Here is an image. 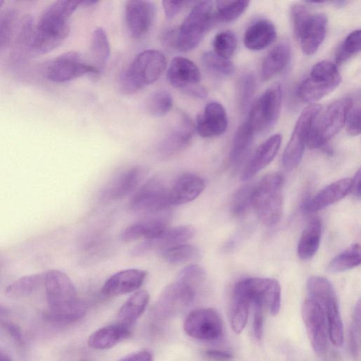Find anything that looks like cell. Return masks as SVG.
Wrapping results in <instances>:
<instances>
[{"instance_id": "20", "label": "cell", "mask_w": 361, "mask_h": 361, "mask_svg": "<svg viewBox=\"0 0 361 361\" xmlns=\"http://www.w3.org/2000/svg\"><path fill=\"white\" fill-rule=\"evenodd\" d=\"M195 233V230L190 225L169 227L159 237L152 240H145L137 245L132 250V255L134 256L141 255L152 250H157L160 252L169 247L185 243L191 239Z\"/></svg>"}, {"instance_id": "53", "label": "cell", "mask_w": 361, "mask_h": 361, "mask_svg": "<svg viewBox=\"0 0 361 361\" xmlns=\"http://www.w3.org/2000/svg\"><path fill=\"white\" fill-rule=\"evenodd\" d=\"M4 326L16 343L22 346L24 343V339L20 328L11 322L4 323Z\"/></svg>"}, {"instance_id": "54", "label": "cell", "mask_w": 361, "mask_h": 361, "mask_svg": "<svg viewBox=\"0 0 361 361\" xmlns=\"http://www.w3.org/2000/svg\"><path fill=\"white\" fill-rule=\"evenodd\" d=\"M119 361H153V355L149 350H141L126 355Z\"/></svg>"}, {"instance_id": "9", "label": "cell", "mask_w": 361, "mask_h": 361, "mask_svg": "<svg viewBox=\"0 0 361 361\" xmlns=\"http://www.w3.org/2000/svg\"><path fill=\"white\" fill-rule=\"evenodd\" d=\"M341 81L337 66L328 61H322L314 65L309 75L300 82L297 94L304 102H314L334 91Z\"/></svg>"}, {"instance_id": "37", "label": "cell", "mask_w": 361, "mask_h": 361, "mask_svg": "<svg viewBox=\"0 0 361 361\" xmlns=\"http://www.w3.org/2000/svg\"><path fill=\"white\" fill-rule=\"evenodd\" d=\"M250 1L245 0L218 1L214 9L215 21L230 23L238 18L247 8Z\"/></svg>"}, {"instance_id": "35", "label": "cell", "mask_w": 361, "mask_h": 361, "mask_svg": "<svg viewBox=\"0 0 361 361\" xmlns=\"http://www.w3.org/2000/svg\"><path fill=\"white\" fill-rule=\"evenodd\" d=\"M255 135L246 122H244L238 128L230 153V160L233 165L240 164L245 158L252 145Z\"/></svg>"}, {"instance_id": "59", "label": "cell", "mask_w": 361, "mask_h": 361, "mask_svg": "<svg viewBox=\"0 0 361 361\" xmlns=\"http://www.w3.org/2000/svg\"><path fill=\"white\" fill-rule=\"evenodd\" d=\"M79 361H94L93 360H92L91 358H82L80 359Z\"/></svg>"}, {"instance_id": "60", "label": "cell", "mask_w": 361, "mask_h": 361, "mask_svg": "<svg viewBox=\"0 0 361 361\" xmlns=\"http://www.w3.org/2000/svg\"><path fill=\"white\" fill-rule=\"evenodd\" d=\"M3 4H4V1H0V8H1Z\"/></svg>"}, {"instance_id": "24", "label": "cell", "mask_w": 361, "mask_h": 361, "mask_svg": "<svg viewBox=\"0 0 361 361\" xmlns=\"http://www.w3.org/2000/svg\"><path fill=\"white\" fill-rule=\"evenodd\" d=\"M169 83L183 92L198 85L201 74L198 67L188 59L178 56L173 59L166 73Z\"/></svg>"}, {"instance_id": "34", "label": "cell", "mask_w": 361, "mask_h": 361, "mask_svg": "<svg viewBox=\"0 0 361 361\" xmlns=\"http://www.w3.org/2000/svg\"><path fill=\"white\" fill-rule=\"evenodd\" d=\"M90 63L97 71L102 72L110 56V45L106 32L102 27L95 29L90 42Z\"/></svg>"}, {"instance_id": "6", "label": "cell", "mask_w": 361, "mask_h": 361, "mask_svg": "<svg viewBox=\"0 0 361 361\" xmlns=\"http://www.w3.org/2000/svg\"><path fill=\"white\" fill-rule=\"evenodd\" d=\"M215 22L213 2L203 1L196 4L176 29L173 47L180 51L195 48Z\"/></svg>"}, {"instance_id": "17", "label": "cell", "mask_w": 361, "mask_h": 361, "mask_svg": "<svg viewBox=\"0 0 361 361\" xmlns=\"http://www.w3.org/2000/svg\"><path fill=\"white\" fill-rule=\"evenodd\" d=\"M196 292L194 287L176 280L162 291L155 304L154 312L161 318L173 316L194 301Z\"/></svg>"}, {"instance_id": "52", "label": "cell", "mask_w": 361, "mask_h": 361, "mask_svg": "<svg viewBox=\"0 0 361 361\" xmlns=\"http://www.w3.org/2000/svg\"><path fill=\"white\" fill-rule=\"evenodd\" d=\"M202 355L211 361H228L233 357L231 353L218 349H207L202 352Z\"/></svg>"}, {"instance_id": "19", "label": "cell", "mask_w": 361, "mask_h": 361, "mask_svg": "<svg viewBox=\"0 0 361 361\" xmlns=\"http://www.w3.org/2000/svg\"><path fill=\"white\" fill-rule=\"evenodd\" d=\"M195 126L186 114H182L178 123L164 136L158 147L163 159H170L187 148L192 142Z\"/></svg>"}, {"instance_id": "50", "label": "cell", "mask_w": 361, "mask_h": 361, "mask_svg": "<svg viewBox=\"0 0 361 361\" xmlns=\"http://www.w3.org/2000/svg\"><path fill=\"white\" fill-rule=\"evenodd\" d=\"M13 17V13H8L0 16V47L9 39Z\"/></svg>"}, {"instance_id": "32", "label": "cell", "mask_w": 361, "mask_h": 361, "mask_svg": "<svg viewBox=\"0 0 361 361\" xmlns=\"http://www.w3.org/2000/svg\"><path fill=\"white\" fill-rule=\"evenodd\" d=\"M290 56V47L288 42L283 41L276 45L264 58L261 69L262 80L267 81L280 73L286 67Z\"/></svg>"}, {"instance_id": "57", "label": "cell", "mask_w": 361, "mask_h": 361, "mask_svg": "<svg viewBox=\"0 0 361 361\" xmlns=\"http://www.w3.org/2000/svg\"><path fill=\"white\" fill-rule=\"evenodd\" d=\"M0 361H11V360L8 355L0 350Z\"/></svg>"}, {"instance_id": "44", "label": "cell", "mask_w": 361, "mask_h": 361, "mask_svg": "<svg viewBox=\"0 0 361 361\" xmlns=\"http://www.w3.org/2000/svg\"><path fill=\"white\" fill-rule=\"evenodd\" d=\"M360 30L350 32L343 40L336 54V62L341 64L360 51Z\"/></svg>"}, {"instance_id": "30", "label": "cell", "mask_w": 361, "mask_h": 361, "mask_svg": "<svg viewBox=\"0 0 361 361\" xmlns=\"http://www.w3.org/2000/svg\"><path fill=\"white\" fill-rule=\"evenodd\" d=\"M276 37V30L274 24L267 20H259L247 28L243 39L247 49L259 51L272 44Z\"/></svg>"}, {"instance_id": "56", "label": "cell", "mask_w": 361, "mask_h": 361, "mask_svg": "<svg viewBox=\"0 0 361 361\" xmlns=\"http://www.w3.org/2000/svg\"><path fill=\"white\" fill-rule=\"evenodd\" d=\"M352 193L355 197L360 198V169L356 172L354 178L352 179V185L350 189Z\"/></svg>"}, {"instance_id": "55", "label": "cell", "mask_w": 361, "mask_h": 361, "mask_svg": "<svg viewBox=\"0 0 361 361\" xmlns=\"http://www.w3.org/2000/svg\"><path fill=\"white\" fill-rule=\"evenodd\" d=\"M185 94L194 97L203 99L207 97L206 90L198 85L191 87L190 88L184 91Z\"/></svg>"}, {"instance_id": "40", "label": "cell", "mask_w": 361, "mask_h": 361, "mask_svg": "<svg viewBox=\"0 0 361 361\" xmlns=\"http://www.w3.org/2000/svg\"><path fill=\"white\" fill-rule=\"evenodd\" d=\"M160 255L171 264H181L197 258L199 252L196 247L183 243L169 247L160 252Z\"/></svg>"}, {"instance_id": "58", "label": "cell", "mask_w": 361, "mask_h": 361, "mask_svg": "<svg viewBox=\"0 0 361 361\" xmlns=\"http://www.w3.org/2000/svg\"><path fill=\"white\" fill-rule=\"evenodd\" d=\"M7 313H8L7 310L4 306L0 305V317H4L5 315L7 314Z\"/></svg>"}, {"instance_id": "31", "label": "cell", "mask_w": 361, "mask_h": 361, "mask_svg": "<svg viewBox=\"0 0 361 361\" xmlns=\"http://www.w3.org/2000/svg\"><path fill=\"white\" fill-rule=\"evenodd\" d=\"M149 300L146 290L134 293L122 305L117 313V324L130 328L145 312Z\"/></svg>"}, {"instance_id": "2", "label": "cell", "mask_w": 361, "mask_h": 361, "mask_svg": "<svg viewBox=\"0 0 361 361\" xmlns=\"http://www.w3.org/2000/svg\"><path fill=\"white\" fill-rule=\"evenodd\" d=\"M44 286L49 311L45 318L57 324H71L86 313L85 305L78 298L70 278L57 269L45 273Z\"/></svg>"}, {"instance_id": "51", "label": "cell", "mask_w": 361, "mask_h": 361, "mask_svg": "<svg viewBox=\"0 0 361 361\" xmlns=\"http://www.w3.org/2000/svg\"><path fill=\"white\" fill-rule=\"evenodd\" d=\"M190 2L185 1H163L162 5L166 17L168 19L174 18Z\"/></svg>"}, {"instance_id": "28", "label": "cell", "mask_w": 361, "mask_h": 361, "mask_svg": "<svg viewBox=\"0 0 361 361\" xmlns=\"http://www.w3.org/2000/svg\"><path fill=\"white\" fill-rule=\"evenodd\" d=\"M143 176L140 166H132L119 174L104 191L108 200H117L130 194L139 185Z\"/></svg>"}, {"instance_id": "18", "label": "cell", "mask_w": 361, "mask_h": 361, "mask_svg": "<svg viewBox=\"0 0 361 361\" xmlns=\"http://www.w3.org/2000/svg\"><path fill=\"white\" fill-rule=\"evenodd\" d=\"M152 1L130 0L126 2L124 18L128 32L134 38H140L149 30L155 16Z\"/></svg>"}, {"instance_id": "21", "label": "cell", "mask_w": 361, "mask_h": 361, "mask_svg": "<svg viewBox=\"0 0 361 361\" xmlns=\"http://www.w3.org/2000/svg\"><path fill=\"white\" fill-rule=\"evenodd\" d=\"M168 222L169 216L164 214V211L149 214L127 227L121 234V239L125 242H132L138 239L156 238L169 228Z\"/></svg>"}, {"instance_id": "26", "label": "cell", "mask_w": 361, "mask_h": 361, "mask_svg": "<svg viewBox=\"0 0 361 361\" xmlns=\"http://www.w3.org/2000/svg\"><path fill=\"white\" fill-rule=\"evenodd\" d=\"M281 140V135L275 134L256 149L243 170L241 176L243 180L252 178L271 162L279 150Z\"/></svg>"}, {"instance_id": "39", "label": "cell", "mask_w": 361, "mask_h": 361, "mask_svg": "<svg viewBox=\"0 0 361 361\" xmlns=\"http://www.w3.org/2000/svg\"><path fill=\"white\" fill-rule=\"evenodd\" d=\"M250 308V302L247 298L233 293L230 311V322L231 328L236 334L240 333L245 328Z\"/></svg>"}, {"instance_id": "5", "label": "cell", "mask_w": 361, "mask_h": 361, "mask_svg": "<svg viewBox=\"0 0 361 361\" xmlns=\"http://www.w3.org/2000/svg\"><path fill=\"white\" fill-rule=\"evenodd\" d=\"M283 177L280 173L266 175L255 185L252 206L257 217L266 226H273L281 219Z\"/></svg>"}, {"instance_id": "10", "label": "cell", "mask_w": 361, "mask_h": 361, "mask_svg": "<svg viewBox=\"0 0 361 361\" xmlns=\"http://www.w3.org/2000/svg\"><path fill=\"white\" fill-rule=\"evenodd\" d=\"M233 293L247 298L252 304L267 309L275 316L281 306V287L279 282L268 278H247L238 281Z\"/></svg>"}, {"instance_id": "49", "label": "cell", "mask_w": 361, "mask_h": 361, "mask_svg": "<svg viewBox=\"0 0 361 361\" xmlns=\"http://www.w3.org/2000/svg\"><path fill=\"white\" fill-rule=\"evenodd\" d=\"M251 307L253 310L252 317V331L255 337L259 340L263 334V324H264V308L257 304H252Z\"/></svg>"}, {"instance_id": "27", "label": "cell", "mask_w": 361, "mask_h": 361, "mask_svg": "<svg viewBox=\"0 0 361 361\" xmlns=\"http://www.w3.org/2000/svg\"><path fill=\"white\" fill-rule=\"evenodd\" d=\"M352 179L349 178L336 180L321 190L305 205L307 212H315L339 201L350 192Z\"/></svg>"}, {"instance_id": "23", "label": "cell", "mask_w": 361, "mask_h": 361, "mask_svg": "<svg viewBox=\"0 0 361 361\" xmlns=\"http://www.w3.org/2000/svg\"><path fill=\"white\" fill-rule=\"evenodd\" d=\"M228 127V117L224 107L219 102L207 104L203 113L197 117L195 128L203 137H212L224 134Z\"/></svg>"}, {"instance_id": "1", "label": "cell", "mask_w": 361, "mask_h": 361, "mask_svg": "<svg viewBox=\"0 0 361 361\" xmlns=\"http://www.w3.org/2000/svg\"><path fill=\"white\" fill-rule=\"evenodd\" d=\"M81 1L59 0L48 6L42 13L27 44L34 55L49 53L59 47L69 35L70 19Z\"/></svg>"}, {"instance_id": "33", "label": "cell", "mask_w": 361, "mask_h": 361, "mask_svg": "<svg viewBox=\"0 0 361 361\" xmlns=\"http://www.w3.org/2000/svg\"><path fill=\"white\" fill-rule=\"evenodd\" d=\"M322 226L318 219L312 220L304 229L298 244V255L308 259L317 252L321 241Z\"/></svg>"}, {"instance_id": "48", "label": "cell", "mask_w": 361, "mask_h": 361, "mask_svg": "<svg viewBox=\"0 0 361 361\" xmlns=\"http://www.w3.org/2000/svg\"><path fill=\"white\" fill-rule=\"evenodd\" d=\"M347 132L352 136L358 135L360 133V105L354 106L349 111L346 120Z\"/></svg>"}, {"instance_id": "36", "label": "cell", "mask_w": 361, "mask_h": 361, "mask_svg": "<svg viewBox=\"0 0 361 361\" xmlns=\"http://www.w3.org/2000/svg\"><path fill=\"white\" fill-rule=\"evenodd\" d=\"M45 273L22 276L6 288V295L10 298H21L37 291L44 285Z\"/></svg>"}, {"instance_id": "42", "label": "cell", "mask_w": 361, "mask_h": 361, "mask_svg": "<svg viewBox=\"0 0 361 361\" xmlns=\"http://www.w3.org/2000/svg\"><path fill=\"white\" fill-rule=\"evenodd\" d=\"M202 63L209 72L222 77L231 75L235 71L233 63L214 51H206L202 56Z\"/></svg>"}, {"instance_id": "4", "label": "cell", "mask_w": 361, "mask_h": 361, "mask_svg": "<svg viewBox=\"0 0 361 361\" xmlns=\"http://www.w3.org/2000/svg\"><path fill=\"white\" fill-rule=\"evenodd\" d=\"M294 35L306 55L314 54L322 44L326 32L327 17L322 13H312L301 4L290 9Z\"/></svg>"}, {"instance_id": "14", "label": "cell", "mask_w": 361, "mask_h": 361, "mask_svg": "<svg viewBox=\"0 0 361 361\" xmlns=\"http://www.w3.org/2000/svg\"><path fill=\"white\" fill-rule=\"evenodd\" d=\"M169 206V189L157 178L150 179L142 185L130 204L132 210L147 214L164 212Z\"/></svg>"}, {"instance_id": "11", "label": "cell", "mask_w": 361, "mask_h": 361, "mask_svg": "<svg viewBox=\"0 0 361 361\" xmlns=\"http://www.w3.org/2000/svg\"><path fill=\"white\" fill-rule=\"evenodd\" d=\"M282 90L276 83L255 101L245 121L255 134L269 131L276 123L281 109Z\"/></svg>"}, {"instance_id": "29", "label": "cell", "mask_w": 361, "mask_h": 361, "mask_svg": "<svg viewBox=\"0 0 361 361\" xmlns=\"http://www.w3.org/2000/svg\"><path fill=\"white\" fill-rule=\"evenodd\" d=\"M132 336L130 328L118 324L102 327L94 331L87 339L89 347L97 350L109 349Z\"/></svg>"}, {"instance_id": "38", "label": "cell", "mask_w": 361, "mask_h": 361, "mask_svg": "<svg viewBox=\"0 0 361 361\" xmlns=\"http://www.w3.org/2000/svg\"><path fill=\"white\" fill-rule=\"evenodd\" d=\"M360 256L359 244H353L334 257L329 264L327 269L330 272L336 273L357 267L361 262Z\"/></svg>"}, {"instance_id": "45", "label": "cell", "mask_w": 361, "mask_h": 361, "mask_svg": "<svg viewBox=\"0 0 361 361\" xmlns=\"http://www.w3.org/2000/svg\"><path fill=\"white\" fill-rule=\"evenodd\" d=\"M214 51L221 57L229 59L237 47L235 35L228 30L216 35L213 40Z\"/></svg>"}, {"instance_id": "12", "label": "cell", "mask_w": 361, "mask_h": 361, "mask_svg": "<svg viewBox=\"0 0 361 361\" xmlns=\"http://www.w3.org/2000/svg\"><path fill=\"white\" fill-rule=\"evenodd\" d=\"M322 111L319 104H311L301 112L283 151L282 163L286 170L295 168L302 159L312 124Z\"/></svg>"}, {"instance_id": "41", "label": "cell", "mask_w": 361, "mask_h": 361, "mask_svg": "<svg viewBox=\"0 0 361 361\" xmlns=\"http://www.w3.org/2000/svg\"><path fill=\"white\" fill-rule=\"evenodd\" d=\"M145 106L149 114L157 117L163 116L171 109L173 97L166 90H157L148 97Z\"/></svg>"}, {"instance_id": "13", "label": "cell", "mask_w": 361, "mask_h": 361, "mask_svg": "<svg viewBox=\"0 0 361 361\" xmlns=\"http://www.w3.org/2000/svg\"><path fill=\"white\" fill-rule=\"evenodd\" d=\"M185 333L197 340L211 341L219 339L223 334V322L219 313L212 308L191 311L183 323Z\"/></svg>"}, {"instance_id": "46", "label": "cell", "mask_w": 361, "mask_h": 361, "mask_svg": "<svg viewBox=\"0 0 361 361\" xmlns=\"http://www.w3.org/2000/svg\"><path fill=\"white\" fill-rule=\"evenodd\" d=\"M349 348L355 360H359L360 352V302H357L353 314L349 331Z\"/></svg>"}, {"instance_id": "22", "label": "cell", "mask_w": 361, "mask_h": 361, "mask_svg": "<svg viewBox=\"0 0 361 361\" xmlns=\"http://www.w3.org/2000/svg\"><path fill=\"white\" fill-rule=\"evenodd\" d=\"M146 276L147 272L138 269L120 271L106 281L101 293L104 296L114 297L133 292L143 284Z\"/></svg>"}, {"instance_id": "47", "label": "cell", "mask_w": 361, "mask_h": 361, "mask_svg": "<svg viewBox=\"0 0 361 361\" xmlns=\"http://www.w3.org/2000/svg\"><path fill=\"white\" fill-rule=\"evenodd\" d=\"M254 188L255 185H246L236 192L231 203V210L235 215L243 214L252 206Z\"/></svg>"}, {"instance_id": "8", "label": "cell", "mask_w": 361, "mask_h": 361, "mask_svg": "<svg viewBox=\"0 0 361 361\" xmlns=\"http://www.w3.org/2000/svg\"><path fill=\"white\" fill-rule=\"evenodd\" d=\"M354 101L351 97H342L331 103L315 118L307 145L312 149L323 147L344 126Z\"/></svg>"}, {"instance_id": "15", "label": "cell", "mask_w": 361, "mask_h": 361, "mask_svg": "<svg viewBox=\"0 0 361 361\" xmlns=\"http://www.w3.org/2000/svg\"><path fill=\"white\" fill-rule=\"evenodd\" d=\"M87 73L98 75L97 70L75 51L66 52L54 59L46 69L47 79L57 83L68 82Z\"/></svg>"}, {"instance_id": "3", "label": "cell", "mask_w": 361, "mask_h": 361, "mask_svg": "<svg viewBox=\"0 0 361 361\" xmlns=\"http://www.w3.org/2000/svg\"><path fill=\"white\" fill-rule=\"evenodd\" d=\"M164 54L148 49L138 54L122 73L119 79L121 90L128 94L135 93L154 82L166 69Z\"/></svg>"}, {"instance_id": "25", "label": "cell", "mask_w": 361, "mask_h": 361, "mask_svg": "<svg viewBox=\"0 0 361 361\" xmlns=\"http://www.w3.org/2000/svg\"><path fill=\"white\" fill-rule=\"evenodd\" d=\"M204 180L193 173L180 176L169 189L170 205H181L195 200L204 190Z\"/></svg>"}, {"instance_id": "43", "label": "cell", "mask_w": 361, "mask_h": 361, "mask_svg": "<svg viewBox=\"0 0 361 361\" xmlns=\"http://www.w3.org/2000/svg\"><path fill=\"white\" fill-rule=\"evenodd\" d=\"M256 89V80L250 72L243 73L236 84V97L239 108L242 111L247 109Z\"/></svg>"}, {"instance_id": "16", "label": "cell", "mask_w": 361, "mask_h": 361, "mask_svg": "<svg viewBox=\"0 0 361 361\" xmlns=\"http://www.w3.org/2000/svg\"><path fill=\"white\" fill-rule=\"evenodd\" d=\"M302 317L313 350L318 355L324 354L327 349L329 334L322 308L316 301L309 298L302 305Z\"/></svg>"}, {"instance_id": "7", "label": "cell", "mask_w": 361, "mask_h": 361, "mask_svg": "<svg viewBox=\"0 0 361 361\" xmlns=\"http://www.w3.org/2000/svg\"><path fill=\"white\" fill-rule=\"evenodd\" d=\"M307 288L310 298L316 301L324 311L330 341L336 347H341L343 341V328L333 286L326 279L314 276L308 279Z\"/></svg>"}]
</instances>
